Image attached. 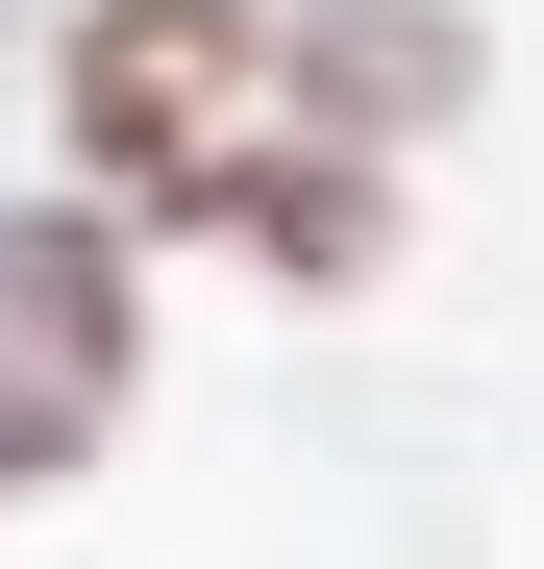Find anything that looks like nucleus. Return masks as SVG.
Returning a JSON list of instances; mask_svg holds the SVG:
<instances>
[{
    "mask_svg": "<svg viewBox=\"0 0 544 569\" xmlns=\"http://www.w3.org/2000/svg\"><path fill=\"white\" fill-rule=\"evenodd\" d=\"M298 74H322V124H445L471 100V26L445 0H298Z\"/></svg>",
    "mask_w": 544,
    "mask_h": 569,
    "instance_id": "obj_4",
    "label": "nucleus"
},
{
    "mask_svg": "<svg viewBox=\"0 0 544 569\" xmlns=\"http://www.w3.org/2000/svg\"><path fill=\"white\" fill-rule=\"evenodd\" d=\"M199 223H248L298 298H372V248H396V199H372V149H223L199 173Z\"/></svg>",
    "mask_w": 544,
    "mask_h": 569,
    "instance_id": "obj_3",
    "label": "nucleus"
},
{
    "mask_svg": "<svg viewBox=\"0 0 544 569\" xmlns=\"http://www.w3.org/2000/svg\"><path fill=\"white\" fill-rule=\"evenodd\" d=\"M124 347H149L124 223H0V496H50V470L124 421Z\"/></svg>",
    "mask_w": 544,
    "mask_h": 569,
    "instance_id": "obj_2",
    "label": "nucleus"
},
{
    "mask_svg": "<svg viewBox=\"0 0 544 569\" xmlns=\"http://www.w3.org/2000/svg\"><path fill=\"white\" fill-rule=\"evenodd\" d=\"M248 74H272V26H248V0H100L50 124H74V173H100V199L199 223V173L248 149Z\"/></svg>",
    "mask_w": 544,
    "mask_h": 569,
    "instance_id": "obj_1",
    "label": "nucleus"
}]
</instances>
